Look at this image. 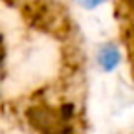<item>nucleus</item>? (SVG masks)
Listing matches in <instances>:
<instances>
[{
    "mask_svg": "<svg viewBox=\"0 0 134 134\" xmlns=\"http://www.w3.org/2000/svg\"><path fill=\"white\" fill-rule=\"evenodd\" d=\"M35 134H75L77 110L74 103H33L24 112Z\"/></svg>",
    "mask_w": 134,
    "mask_h": 134,
    "instance_id": "obj_1",
    "label": "nucleus"
},
{
    "mask_svg": "<svg viewBox=\"0 0 134 134\" xmlns=\"http://www.w3.org/2000/svg\"><path fill=\"white\" fill-rule=\"evenodd\" d=\"M94 61L97 64V68L103 72V74H112L119 68L121 61H123V53H121V48L118 42L114 41H107V42H101L94 53Z\"/></svg>",
    "mask_w": 134,
    "mask_h": 134,
    "instance_id": "obj_2",
    "label": "nucleus"
},
{
    "mask_svg": "<svg viewBox=\"0 0 134 134\" xmlns=\"http://www.w3.org/2000/svg\"><path fill=\"white\" fill-rule=\"evenodd\" d=\"M77 2H79V6H81L83 9L92 11V9H97L99 6H103L107 0H77Z\"/></svg>",
    "mask_w": 134,
    "mask_h": 134,
    "instance_id": "obj_3",
    "label": "nucleus"
},
{
    "mask_svg": "<svg viewBox=\"0 0 134 134\" xmlns=\"http://www.w3.org/2000/svg\"><path fill=\"white\" fill-rule=\"evenodd\" d=\"M123 4H125L129 9H134V0H123Z\"/></svg>",
    "mask_w": 134,
    "mask_h": 134,
    "instance_id": "obj_4",
    "label": "nucleus"
},
{
    "mask_svg": "<svg viewBox=\"0 0 134 134\" xmlns=\"http://www.w3.org/2000/svg\"><path fill=\"white\" fill-rule=\"evenodd\" d=\"M2 59H4V53H2V50H0V66H2Z\"/></svg>",
    "mask_w": 134,
    "mask_h": 134,
    "instance_id": "obj_5",
    "label": "nucleus"
}]
</instances>
